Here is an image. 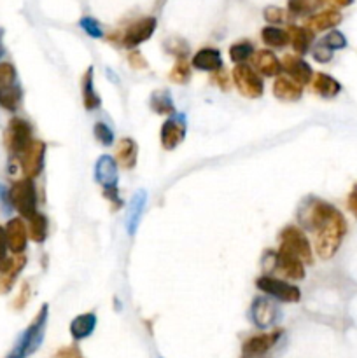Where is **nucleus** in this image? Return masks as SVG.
Instances as JSON below:
<instances>
[{"label":"nucleus","instance_id":"1","mask_svg":"<svg viewBox=\"0 0 357 358\" xmlns=\"http://www.w3.org/2000/svg\"><path fill=\"white\" fill-rule=\"evenodd\" d=\"M312 232L316 235V252L319 254V257L326 259V261L335 257L347 235L345 217L340 210L333 208L320 220Z\"/></svg>","mask_w":357,"mask_h":358},{"label":"nucleus","instance_id":"2","mask_svg":"<svg viewBox=\"0 0 357 358\" xmlns=\"http://www.w3.org/2000/svg\"><path fill=\"white\" fill-rule=\"evenodd\" d=\"M48 317L49 308L48 304H44V306L41 308V311L37 313V317L34 318V321H32L27 327V330L21 334V337H19L18 343L15 344L11 353L6 358H28L30 355H34L35 351L39 350V346L42 344V339H44Z\"/></svg>","mask_w":357,"mask_h":358},{"label":"nucleus","instance_id":"3","mask_svg":"<svg viewBox=\"0 0 357 358\" xmlns=\"http://www.w3.org/2000/svg\"><path fill=\"white\" fill-rule=\"evenodd\" d=\"M9 198L15 208L21 213L25 219L30 220L37 215V189H35L34 180L23 179L15 182V186L9 190Z\"/></svg>","mask_w":357,"mask_h":358},{"label":"nucleus","instance_id":"4","mask_svg":"<svg viewBox=\"0 0 357 358\" xmlns=\"http://www.w3.org/2000/svg\"><path fill=\"white\" fill-rule=\"evenodd\" d=\"M21 101V88L11 63H0V107L15 112Z\"/></svg>","mask_w":357,"mask_h":358},{"label":"nucleus","instance_id":"5","mask_svg":"<svg viewBox=\"0 0 357 358\" xmlns=\"http://www.w3.org/2000/svg\"><path fill=\"white\" fill-rule=\"evenodd\" d=\"M280 248L296 255L303 264H312L313 262L310 241L303 235V231L294 228V226H289V228H286L282 231V235H280Z\"/></svg>","mask_w":357,"mask_h":358},{"label":"nucleus","instance_id":"6","mask_svg":"<svg viewBox=\"0 0 357 358\" xmlns=\"http://www.w3.org/2000/svg\"><path fill=\"white\" fill-rule=\"evenodd\" d=\"M256 287L261 292H264V294L271 295V297L278 299V301L282 302H298L301 297V292L296 285L280 280V278L267 277V275L258 278Z\"/></svg>","mask_w":357,"mask_h":358},{"label":"nucleus","instance_id":"7","mask_svg":"<svg viewBox=\"0 0 357 358\" xmlns=\"http://www.w3.org/2000/svg\"><path fill=\"white\" fill-rule=\"evenodd\" d=\"M233 81L238 91L247 98H260L264 91L261 77L249 65L242 63L233 68Z\"/></svg>","mask_w":357,"mask_h":358},{"label":"nucleus","instance_id":"8","mask_svg":"<svg viewBox=\"0 0 357 358\" xmlns=\"http://www.w3.org/2000/svg\"><path fill=\"white\" fill-rule=\"evenodd\" d=\"M6 142H8L9 150H11L16 157L21 156V154L32 146V142H34L30 124L23 119H12L11 123H9L8 133H6Z\"/></svg>","mask_w":357,"mask_h":358},{"label":"nucleus","instance_id":"9","mask_svg":"<svg viewBox=\"0 0 357 358\" xmlns=\"http://www.w3.org/2000/svg\"><path fill=\"white\" fill-rule=\"evenodd\" d=\"M44 156H46L44 142H41V140H34L32 146L18 157L23 173H25L27 179L34 180L35 177L41 175L42 166H44Z\"/></svg>","mask_w":357,"mask_h":358},{"label":"nucleus","instance_id":"10","mask_svg":"<svg viewBox=\"0 0 357 358\" xmlns=\"http://www.w3.org/2000/svg\"><path fill=\"white\" fill-rule=\"evenodd\" d=\"M271 257H273L275 269H277L278 272H282L284 277L291 278V280H303L305 264L296 257V255L284 250V248H278L277 254H271Z\"/></svg>","mask_w":357,"mask_h":358},{"label":"nucleus","instance_id":"11","mask_svg":"<svg viewBox=\"0 0 357 358\" xmlns=\"http://www.w3.org/2000/svg\"><path fill=\"white\" fill-rule=\"evenodd\" d=\"M156 30V19L155 18H142L139 21L132 23L128 26V30L123 35V46L124 48H135V46L142 44L144 41L155 34Z\"/></svg>","mask_w":357,"mask_h":358},{"label":"nucleus","instance_id":"12","mask_svg":"<svg viewBox=\"0 0 357 358\" xmlns=\"http://www.w3.org/2000/svg\"><path fill=\"white\" fill-rule=\"evenodd\" d=\"M186 137V121L184 117H170L162 126V146L163 149L173 150L181 146Z\"/></svg>","mask_w":357,"mask_h":358},{"label":"nucleus","instance_id":"13","mask_svg":"<svg viewBox=\"0 0 357 358\" xmlns=\"http://www.w3.org/2000/svg\"><path fill=\"white\" fill-rule=\"evenodd\" d=\"M4 229L9 250L16 255H21L25 252V248H27L28 241V231L25 222L21 219H11Z\"/></svg>","mask_w":357,"mask_h":358},{"label":"nucleus","instance_id":"14","mask_svg":"<svg viewBox=\"0 0 357 358\" xmlns=\"http://www.w3.org/2000/svg\"><path fill=\"white\" fill-rule=\"evenodd\" d=\"M280 336H282V330H277V332L271 334H260V336L251 337V339L245 341L244 344V357L254 358L268 353V351L277 344Z\"/></svg>","mask_w":357,"mask_h":358},{"label":"nucleus","instance_id":"15","mask_svg":"<svg viewBox=\"0 0 357 358\" xmlns=\"http://www.w3.org/2000/svg\"><path fill=\"white\" fill-rule=\"evenodd\" d=\"M282 68L289 74V77L294 82H298L300 86L305 84H310L313 79V72L310 68V65L305 60H301L300 57H293V54H287L282 61Z\"/></svg>","mask_w":357,"mask_h":358},{"label":"nucleus","instance_id":"16","mask_svg":"<svg viewBox=\"0 0 357 358\" xmlns=\"http://www.w3.org/2000/svg\"><path fill=\"white\" fill-rule=\"evenodd\" d=\"M251 317L258 327L268 328L273 325L275 318H277V308H275L273 302L268 301V299L258 297L256 301L252 302Z\"/></svg>","mask_w":357,"mask_h":358},{"label":"nucleus","instance_id":"17","mask_svg":"<svg viewBox=\"0 0 357 358\" xmlns=\"http://www.w3.org/2000/svg\"><path fill=\"white\" fill-rule=\"evenodd\" d=\"M95 177L104 189L117 187V164L110 156H100L95 164Z\"/></svg>","mask_w":357,"mask_h":358},{"label":"nucleus","instance_id":"18","mask_svg":"<svg viewBox=\"0 0 357 358\" xmlns=\"http://www.w3.org/2000/svg\"><path fill=\"white\" fill-rule=\"evenodd\" d=\"M193 67L203 72H219L222 70V58L218 49H200L193 57Z\"/></svg>","mask_w":357,"mask_h":358},{"label":"nucleus","instance_id":"19","mask_svg":"<svg viewBox=\"0 0 357 358\" xmlns=\"http://www.w3.org/2000/svg\"><path fill=\"white\" fill-rule=\"evenodd\" d=\"M273 95L278 100L298 101L303 97V86L289 77H277L273 82Z\"/></svg>","mask_w":357,"mask_h":358},{"label":"nucleus","instance_id":"20","mask_svg":"<svg viewBox=\"0 0 357 358\" xmlns=\"http://www.w3.org/2000/svg\"><path fill=\"white\" fill-rule=\"evenodd\" d=\"M252 61H254V67L267 77H275V75L278 77V74L282 72V63L277 60L273 52L267 51V49L252 54Z\"/></svg>","mask_w":357,"mask_h":358},{"label":"nucleus","instance_id":"21","mask_svg":"<svg viewBox=\"0 0 357 358\" xmlns=\"http://www.w3.org/2000/svg\"><path fill=\"white\" fill-rule=\"evenodd\" d=\"M97 327V315L95 313H84L75 317L70 324V334L75 341L86 339L88 336H91Z\"/></svg>","mask_w":357,"mask_h":358},{"label":"nucleus","instance_id":"22","mask_svg":"<svg viewBox=\"0 0 357 358\" xmlns=\"http://www.w3.org/2000/svg\"><path fill=\"white\" fill-rule=\"evenodd\" d=\"M312 84H313V91L317 95L324 98H333L342 91V86H340V82L336 81L335 77H331L327 74H316L312 79Z\"/></svg>","mask_w":357,"mask_h":358},{"label":"nucleus","instance_id":"23","mask_svg":"<svg viewBox=\"0 0 357 358\" xmlns=\"http://www.w3.org/2000/svg\"><path fill=\"white\" fill-rule=\"evenodd\" d=\"M137 154H139V147L132 139H123L117 142L116 147V157L123 168L132 170L137 163Z\"/></svg>","mask_w":357,"mask_h":358},{"label":"nucleus","instance_id":"24","mask_svg":"<svg viewBox=\"0 0 357 358\" xmlns=\"http://www.w3.org/2000/svg\"><path fill=\"white\" fill-rule=\"evenodd\" d=\"M340 23H342V14H340L338 11L329 9V11H322L309 19V30L312 32L329 30V28H335V26L340 25Z\"/></svg>","mask_w":357,"mask_h":358},{"label":"nucleus","instance_id":"25","mask_svg":"<svg viewBox=\"0 0 357 358\" xmlns=\"http://www.w3.org/2000/svg\"><path fill=\"white\" fill-rule=\"evenodd\" d=\"M289 42L293 44L294 51L298 54H305L310 49V44L313 41V34L309 28H301V26H291L289 28Z\"/></svg>","mask_w":357,"mask_h":358},{"label":"nucleus","instance_id":"26","mask_svg":"<svg viewBox=\"0 0 357 358\" xmlns=\"http://www.w3.org/2000/svg\"><path fill=\"white\" fill-rule=\"evenodd\" d=\"M144 205H146V192L140 190L137 192L135 196L132 198V203H130V210H128V222H126V229H128L130 235H133L139 226L140 215L144 212Z\"/></svg>","mask_w":357,"mask_h":358},{"label":"nucleus","instance_id":"27","mask_svg":"<svg viewBox=\"0 0 357 358\" xmlns=\"http://www.w3.org/2000/svg\"><path fill=\"white\" fill-rule=\"evenodd\" d=\"M83 101L88 110H95L100 105V97L95 91L93 84V68H88L83 77Z\"/></svg>","mask_w":357,"mask_h":358},{"label":"nucleus","instance_id":"28","mask_svg":"<svg viewBox=\"0 0 357 358\" xmlns=\"http://www.w3.org/2000/svg\"><path fill=\"white\" fill-rule=\"evenodd\" d=\"M151 107H153V110L158 114L175 112L172 97H170L168 91H165V90H160V91H155V93H153V97H151Z\"/></svg>","mask_w":357,"mask_h":358},{"label":"nucleus","instance_id":"29","mask_svg":"<svg viewBox=\"0 0 357 358\" xmlns=\"http://www.w3.org/2000/svg\"><path fill=\"white\" fill-rule=\"evenodd\" d=\"M261 37H263L264 44H268L270 48H284L289 42V34L277 28V26H267V28H263Z\"/></svg>","mask_w":357,"mask_h":358},{"label":"nucleus","instance_id":"30","mask_svg":"<svg viewBox=\"0 0 357 358\" xmlns=\"http://www.w3.org/2000/svg\"><path fill=\"white\" fill-rule=\"evenodd\" d=\"M25 264H27V259L25 257H16L15 261H12V266L9 268L8 272H4L2 277H0V290L8 292L9 288L12 287V284H15L16 277H18L19 272H21V269L25 268Z\"/></svg>","mask_w":357,"mask_h":358},{"label":"nucleus","instance_id":"31","mask_svg":"<svg viewBox=\"0 0 357 358\" xmlns=\"http://www.w3.org/2000/svg\"><path fill=\"white\" fill-rule=\"evenodd\" d=\"M28 222H30V229L28 231H30L32 239L37 243L44 241L46 236H48V219L44 215H41V213H37Z\"/></svg>","mask_w":357,"mask_h":358},{"label":"nucleus","instance_id":"32","mask_svg":"<svg viewBox=\"0 0 357 358\" xmlns=\"http://www.w3.org/2000/svg\"><path fill=\"white\" fill-rule=\"evenodd\" d=\"M252 54H254V49H252V44H249V42H238V44H233L229 48V58L238 65L252 58Z\"/></svg>","mask_w":357,"mask_h":358},{"label":"nucleus","instance_id":"33","mask_svg":"<svg viewBox=\"0 0 357 358\" xmlns=\"http://www.w3.org/2000/svg\"><path fill=\"white\" fill-rule=\"evenodd\" d=\"M15 259L9 257V246L8 239H6V229L0 228V275L9 271Z\"/></svg>","mask_w":357,"mask_h":358},{"label":"nucleus","instance_id":"34","mask_svg":"<svg viewBox=\"0 0 357 358\" xmlns=\"http://www.w3.org/2000/svg\"><path fill=\"white\" fill-rule=\"evenodd\" d=\"M324 0H289V9L294 14H307L322 6Z\"/></svg>","mask_w":357,"mask_h":358},{"label":"nucleus","instance_id":"35","mask_svg":"<svg viewBox=\"0 0 357 358\" xmlns=\"http://www.w3.org/2000/svg\"><path fill=\"white\" fill-rule=\"evenodd\" d=\"M189 75H191V70H189V65L186 63L184 60H179L175 63V67L172 68V74H170V79L173 82H179V84H186L189 81Z\"/></svg>","mask_w":357,"mask_h":358},{"label":"nucleus","instance_id":"36","mask_svg":"<svg viewBox=\"0 0 357 358\" xmlns=\"http://www.w3.org/2000/svg\"><path fill=\"white\" fill-rule=\"evenodd\" d=\"M93 133H95V137H97L98 142H100L102 146H110V143L114 142V133H113V130L107 126V124L97 123V124H95Z\"/></svg>","mask_w":357,"mask_h":358},{"label":"nucleus","instance_id":"37","mask_svg":"<svg viewBox=\"0 0 357 358\" xmlns=\"http://www.w3.org/2000/svg\"><path fill=\"white\" fill-rule=\"evenodd\" d=\"M322 44L326 46V48H329L331 51H336V49H343L347 46V39L345 35L342 34V32H336L333 30L331 34H327V37L324 39Z\"/></svg>","mask_w":357,"mask_h":358},{"label":"nucleus","instance_id":"38","mask_svg":"<svg viewBox=\"0 0 357 358\" xmlns=\"http://www.w3.org/2000/svg\"><path fill=\"white\" fill-rule=\"evenodd\" d=\"M264 19L270 23H282L284 19H286V12H284L280 8L270 6V8L264 9Z\"/></svg>","mask_w":357,"mask_h":358},{"label":"nucleus","instance_id":"39","mask_svg":"<svg viewBox=\"0 0 357 358\" xmlns=\"http://www.w3.org/2000/svg\"><path fill=\"white\" fill-rule=\"evenodd\" d=\"M313 58H316V61H319V63H327V61H331V58H333V51H331L329 48H326L324 44H319L316 48V51H313Z\"/></svg>","mask_w":357,"mask_h":358},{"label":"nucleus","instance_id":"40","mask_svg":"<svg viewBox=\"0 0 357 358\" xmlns=\"http://www.w3.org/2000/svg\"><path fill=\"white\" fill-rule=\"evenodd\" d=\"M81 25H83V28L88 32V34L91 35V37H100V35H102L100 26H98L97 23L93 21V19H88V18L83 19V23H81Z\"/></svg>","mask_w":357,"mask_h":358},{"label":"nucleus","instance_id":"41","mask_svg":"<svg viewBox=\"0 0 357 358\" xmlns=\"http://www.w3.org/2000/svg\"><path fill=\"white\" fill-rule=\"evenodd\" d=\"M347 205H349V210L354 213V217L357 219V183L354 186V189L350 190L349 199H347Z\"/></svg>","mask_w":357,"mask_h":358},{"label":"nucleus","instance_id":"42","mask_svg":"<svg viewBox=\"0 0 357 358\" xmlns=\"http://www.w3.org/2000/svg\"><path fill=\"white\" fill-rule=\"evenodd\" d=\"M130 63H132L133 68H144L146 67V60L142 58V54H140L139 51H133L132 54H130Z\"/></svg>","mask_w":357,"mask_h":358},{"label":"nucleus","instance_id":"43","mask_svg":"<svg viewBox=\"0 0 357 358\" xmlns=\"http://www.w3.org/2000/svg\"><path fill=\"white\" fill-rule=\"evenodd\" d=\"M28 290H30V287H28V284H25L21 287V294H19V299H16V308H23V304L28 301Z\"/></svg>","mask_w":357,"mask_h":358},{"label":"nucleus","instance_id":"44","mask_svg":"<svg viewBox=\"0 0 357 358\" xmlns=\"http://www.w3.org/2000/svg\"><path fill=\"white\" fill-rule=\"evenodd\" d=\"M214 79H215V81H219V86H222V90H228V81H226L224 70H219V72H215Z\"/></svg>","mask_w":357,"mask_h":358},{"label":"nucleus","instance_id":"45","mask_svg":"<svg viewBox=\"0 0 357 358\" xmlns=\"http://www.w3.org/2000/svg\"><path fill=\"white\" fill-rule=\"evenodd\" d=\"M55 358H81L79 353L74 350H61Z\"/></svg>","mask_w":357,"mask_h":358},{"label":"nucleus","instance_id":"46","mask_svg":"<svg viewBox=\"0 0 357 358\" xmlns=\"http://www.w3.org/2000/svg\"><path fill=\"white\" fill-rule=\"evenodd\" d=\"M327 2L336 6V8H347V6L352 4V0H327Z\"/></svg>","mask_w":357,"mask_h":358},{"label":"nucleus","instance_id":"47","mask_svg":"<svg viewBox=\"0 0 357 358\" xmlns=\"http://www.w3.org/2000/svg\"><path fill=\"white\" fill-rule=\"evenodd\" d=\"M0 57H2V46H0Z\"/></svg>","mask_w":357,"mask_h":358}]
</instances>
